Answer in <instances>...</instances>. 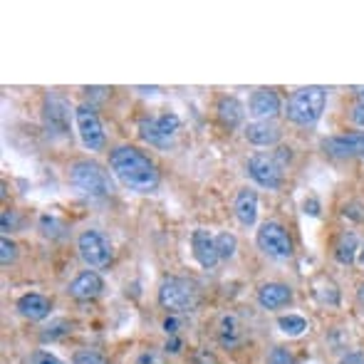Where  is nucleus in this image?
<instances>
[{"instance_id": "f257e3e1", "label": "nucleus", "mask_w": 364, "mask_h": 364, "mask_svg": "<svg viewBox=\"0 0 364 364\" xmlns=\"http://www.w3.org/2000/svg\"><path fill=\"white\" fill-rule=\"evenodd\" d=\"M109 171L124 188L134 193H151L159 186V171L141 149L122 144L109 151Z\"/></svg>"}, {"instance_id": "f03ea898", "label": "nucleus", "mask_w": 364, "mask_h": 364, "mask_svg": "<svg viewBox=\"0 0 364 364\" xmlns=\"http://www.w3.org/2000/svg\"><path fill=\"white\" fill-rule=\"evenodd\" d=\"M68 178H70V186L85 198H107L114 191V183H112L109 173L97 161H90V159L75 161L70 166Z\"/></svg>"}, {"instance_id": "7ed1b4c3", "label": "nucleus", "mask_w": 364, "mask_h": 364, "mask_svg": "<svg viewBox=\"0 0 364 364\" xmlns=\"http://www.w3.org/2000/svg\"><path fill=\"white\" fill-rule=\"evenodd\" d=\"M327 107V90L325 87H302L295 95L290 97L288 109H285V117L288 122L297 127H312L320 122L322 112Z\"/></svg>"}, {"instance_id": "20e7f679", "label": "nucleus", "mask_w": 364, "mask_h": 364, "mask_svg": "<svg viewBox=\"0 0 364 364\" xmlns=\"http://www.w3.org/2000/svg\"><path fill=\"white\" fill-rule=\"evenodd\" d=\"M159 305L168 310V315H181L191 312L198 305V290L196 283L186 278H164L159 285Z\"/></svg>"}, {"instance_id": "39448f33", "label": "nucleus", "mask_w": 364, "mask_h": 364, "mask_svg": "<svg viewBox=\"0 0 364 364\" xmlns=\"http://www.w3.org/2000/svg\"><path fill=\"white\" fill-rule=\"evenodd\" d=\"M77 253H80L82 263L92 270L109 268L112 260H114V248H112L109 238L97 228L82 230L80 238H77Z\"/></svg>"}, {"instance_id": "423d86ee", "label": "nucleus", "mask_w": 364, "mask_h": 364, "mask_svg": "<svg viewBox=\"0 0 364 364\" xmlns=\"http://www.w3.org/2000/svg\"><path fill=\"white\" fill-rule=\"evenodd\" d=\"M255 243H258V248L273 260H290L292 253H295L290 233L278 220H265L258 228V233H255Z\"/></svg>"}, {"instance_id": "0eeeda50", "label": "nucleus", "mask_w": 364, "mask_h": 364, "mask_svg": "<svg viewBox=\"0 0 364 364\" xmlns=\"http://www.w3.org/2000/svg\"><path fill=\"white\" fill-rule=\"evenodd\" d=\"M75 112H70V102L58 92H48L43 100V124L53 139H68L70 136V119Z\"/></svg>"}, {"instance_id": "6e6552de", "label": "nucleus", "mask_w": 364, "mask_h": 364, "mask_svg": "<svg viewBox=\"0 0 364 364\" xmlns=\"http://www.w3.org/2000/svg\"><path fill=\"white\" fill-rule=\"evenodd\" d=\"M178 117L173 112H166L161 117H149V119H139V136L146 144L156 149L173 146V136L178 132Z\"/></svg>"}, {"instance_id": "1a4fd4ad", "label": "nucleus", "mask_w": 364, "mask_h": 364, "mask_svg": "<svg viewBox=\"0 0 364 364\" xmlns=\"http://www.w3.org/2000/svg\"><path fill=\"white\" fill-rule=\"evenodd\" d=\"M248 176L258 183L260 188H268V191H278L283 186L285 176H283V166L275 161L273 154H253L248 159Z\"/></svg>"}, {"instance_id": "9d476101", "label": "nucleus", "mask_w": 364, "mask_h": 364, "mask_svg": "<svg viewBox=\"0 0 364 364\" xmlns=\"http://www.w3.org/2000/svg\"><path fill=\"white\" fill-rule=\"evenodd\" d=\"M75 127L85 149H90V151H102L105 149V129H102L100 117H97V112L90 105L75 107Z\"/></svg>"}, {"instance_id": "9b49d317", "label": "nucleus", "mask_w": 364, "mask_h": 364, "mask_svg": "<svg viewBox=\"0 0 364 364\" xmlns=\"http://www.w3.org/2000/svg\"><path fill=\"white\" fill-rule=\"evenodd\" d=\"M322 149L335 159L364 156V132H350V134L327 136V139L322 141Z\"/></svg>"}, {"instance_id": "f8f14e48", "label": "nucleus", "mask_w": 364, "mask_h": 364, "mask_svg": "<svg viewBox=\"0 0 364 364\" xmlns=\"http://www.w3.org/2000/svg\"><path fill=\"white\" fill-rule=\"evenodd\" d=\"M191 253H193V258H196V263L206 270L216 268V263L220 260L218 248H216V238H213L206 228H196L191 233Z\"/></svg>"}, {"instance_id": "ddd939ff", "label": "nucleus", "mask_w": 364, "mask_h": 364, "mask_svg": "<svg viewBox=\"0 0 364 364\" xmlns=\"http://www.w3.org/2000/svg\"><path fill=\"white\" fill-rule=\"evenodd\" d=\"M68 292L80 302L97 300V297L105 292V280H102V275L97 273V270H82L73 283H70Z\"/></svg>"}, {"instance_id": "4468645a", "label": "nucleus", "mask_w": 364, "mask_h": 364, "mask_svg": "<svg viewBox=\"0 0 364 364\" xmlns=\"http://www.w3.org/2000/svg\"><path fill=\"white\" fill-rule=\"evenodd\" d=\"M280 97L275 90H255L250 95V102H248V114H253L255 119H273V117L280 114Z\"/></svg>"}, {"instance_id": "2eb2a0df", "label": "nucleus", "mask_w": 364, "mask_h": 364, "mask_svg": "<svg viewBox=\"0 0 364 364\" xmlns=\"http://www.w3.org/2000/svg\"><path fill=\"white\" fill-rule=\"evenodd\" d=\"M243 134L255 146H275L280 141V136H283V132L273 119H255L245 127Z\"/></svg>"}, {"instance_id": "dca6fc26", "label": "nucleus", "mask_w": 364, "mask_h": 364, "mask_svg": "<svg viewBox=\"0 0 364 364\" xmlns=\"http://www.w3.org/2000/svg\"><path fill=\"white\" fill-rule=\"evenodd\" d=\"M292 302V290L283 283H265L258 290V305L263 310H280Z\"/></svg>"}, {"instance_id": "f3484780", "label": "nucleus", "mask_w": 364, "mask_h": 364, "mask_svg": "<svg viewBox=\"0 0 364 364\" xmlns=\"http://www.w3.org/2000/svg\"><path fill=\"white\" fill-rule=\"evenodd\" d=\"M15 307H18L20 315H23L25 320H30V322L45 320V317L50 315V310H53L50 300L45 295H40V292H28V295H23Z\"/></svg>"}, {"instance_id": "a211bd4d", "label": "nucleus", "mask_w": 364, "mask_h": 364, "mask_svg": "<svg viewBox=\"0 0 364 364\" xmlns=\"http://www.w3.org/2000/svg\"><path fill=\"white\" fill-rule=\"evenodd\" d=\"M235 218L245 228H253L258 220V193L253 188H240L235 196Z\"/></svg>"}, {"instance_id": "6ab92c4d", "label": "nucleus", "mask_w": 364, "mask_h": 364, "mask_svg": "<svg viewBox=\"0 0 364 364\" xmlns=\"http://www.w3.org/2000/svg\"><path fill=\"white\" fill-rule=\"evenodd\" d=\"M218 119L223 127H228V129H238L240 124H243V117H245V107L240 105L235 97H220L218 100Z\"/></svg>"}, {"instance_id": "aec40b11", "label": "nucleus", "mask_w": 364, "mask_h": 364, "mask_svg": "<svg viewBox=\"0 0 364 364\" xmlns=\"http://www.w3.org/2000/svg\"><path fill=\"white\" fill-rule=\"evenodd\" d=\"M243 340V330H240V322L235 315H223L218 320V342L225 347V350H233V347L240 345Z\"/></svg>"}, {"instance_id": "412c9836", "label": "nucleus", "mask_w": 364, "mask_h": 364, "mask_svg": "<svg viewBox=\"0 0 364 364\" xmlns=\"http://www.w3.org/2000/svg\"><path fill=\"white\" fill-rule=\"evenodd\" d=\"M357 253H360V240H357L355 233H345L340 235L335 245V258L340 265H352L357 260Z\"/></svg>"}, {"instance_id": "4be33fe9", "label": "nucleus", "mask_w": 364, "mask_h": 364, "mask_svg": "<svg viewBox=\"0 0 364 364\" xmlns=\"http://www.w3.org/2000/svg\"><path fill=\"white\" fill-rule=\"evenodd\" d=\"M40 233L50 240H60L68 235V225L58 216H48V213H45V216H40Z\"/></svg>"}, {"instance_id": "5701e85b", "label": "nucleus", "mask_w": 364, "mask_h": 364, "mask_svg": "<svg viewBox=\"0 0 364 364\" xmlns=\"http://www.w3.org/2000/svg\"><path fill=\"white\" fill-rule=\"evenodd\" d=\"M278 327H280V332H283V335L300 337L302 332L307 330V320H305V317H300V315H283L278 320Z\"/></svg>"}, {"instance_id": "b1692460", "label": "nucleus", "mask_w": 364, "mask_h": 364, "mask_svg": "<svg viewBox=\"0 0 364 364\" xmlns=\"http://www.w3.org/2000/svg\"><path fill=\"white\" fill-rule=\"evenodd\" d=\"M216 248H218V258L220 260H230L238 250V240L233 233H220L216 235Z\"/></svg>"}, {"instance_id": "393cba45", "label": "nucleus", "mask_w": 364, "mask_h": 364, "mask_svg": "<svg viewBox=\"0 0 364 364\" xmlns=\"http://www.w3.org/2000/svg\"><path fill=\"white\" fill-rule=\"evenodd\" d=\"M73 364H109V360L95 350H80V352H75Z\"/></svg>"}, {"instance_id": "a878e982", "label": "nucleus", "mask_w": 364, "mask_h": 364, "mask_svg": "<svg viewBox=\"0 0 364 364\" xmlns=\"http://www.w3.org/2000/svg\"><path fill=\"white\" fill-rule=\"evenodd\" d=\"M15 258H18V245H15L8 235H3V238H0V263L10 265V263H15Z\"/></svg>"}, {"instance_id": "bb28decb", "label": "nucleus", "mask_w": 364, "mask_h": 364, "mask_svg": "<svg viewBox=\"0 0 364 364\" xmlns=\"http://www.w3.org/2000/svg\"><path fill=\"white\" fill-rule=\"evenodd\" d=\"M268 364H295V357L285 347H273L268 355Z\"/></svg>"}, {"instance_id": "cd10ccee", "label": "nucleus", "mask_w": 364, "mask_h": 364, "mask_svg": "<svg viewBox=\"0 0 364 364\" xmlns=\"http://www.w3.org/2000/svg\"><path fill=\"white\" fill-rule=\"evenodd\" d=\"M28 364H65V362L60 360V357H55L53 352L38 350V352H33V355H30Z\"/></svg>"}, {"instance_id": "c85d7f7f", "label": "nucleus", "mask_w": 364, "mask_h": 364, "mask_svg": "<svg viewBox=\"0 0 364 364\" xmlns=\"http://www.w3.org/2000/svg\"><path fill=\"white\" fill-rule=\"evenodd\" d=\"M193 364H220V362H218V357L213 355V352L198 347V350L193 352Z\"/></svg>"}, {"instance_id": "c756f323", "label": "nucleus", "mask_w": 364, "mask_h": 364, "mask_svg": "<svg viewBox=\"0 0 364 364\" xmlns=\"http://www.w3.org/2000/svg\"><path fill=\"white\" fill-rule=\"evenodd\" d=\"M18 213L15 211H3V216H0V225H3V230L8 233V230H15L18 228Z\"/></svg>"}, {"instance_id": "7c9ffc66", "label": "nucleus", "mask_w": 364, "mask_h": 364, "mask_svg": "<svg viewBox=\"0 0 364 364\" xmlns=\"http://www.w3.org/2000/svg\"><path fill=\"white\" fill-rule=\"evenodd\" d=\"M350 119L355 122L357 127H362V129H364V105H362V102H360V105H355V107H352V112H350Z\"/></svg>"}, {"instance_id": "2f4dec72", "label": "nucleus", "mask_w": 364, "mask_h": 364, "mask_svg": "<svg viewBox=\"0 0 364 364\" xmlns=\"http://www.w3.org/2000/svg\"><path fill=\"white\" fill-rule=\"evenodd\" d=\"M164 330H166V335H168V337H176V332H178V320H176V315H168L166 320H164Z\"/></svg>"}, {"instance_id": "473e14b6", "label": "nucleus", "mask_w": 364, "mask_h": 364, "mask_svg": "<svg viewBox=\"0 0 364 364\" xmlns=\"http://www.w3.org/2000/svg\"><path fill=\"white\" fill-rule=\"evenodd\" d=\"M302 208H305L307 216H320V201H317V198H307V201L302 203Z\"/></svg>"}, {"instance_id": "72a5a7b5", "label": "nucleus", "mask_w": 364, "mask_h": 364, "mask_svg": "<svg viewBox=\"0 0 364 364\" xmlns=\"http://www.w3.org/2000/svg\"><path fill=\"white\" fill-rule=\"evenodd\" d=\"M136 364H164V362H161V357H159L156 352H144V355H139Z\"/></svg>"}, {"instance_id": "f704fd0d", "label": "nucleus", "mask_w": 364, "mask_h": 364, "mask_svg": "<svg viewBox=\"0 0 364 364\" xmlns=\"http://www.w3.org/2000/svg\"><path fill=\"white\" fill-rule=\"evenodd\" d=\"M340 364H364V355H360V352H352V355L342 357Z\"/></svg>"}, {"instance_id": "c9c22d12", "label": "nucleus", "mask_w": 364, "mask_h": 364, "mask_svg": "<svg viewBox=\"0 0 364 364\" xmlns=\"http://www.w3.org/2000/svg\"><path fill=\"white\" fill-rule=\"evenodd\" d=\"M166 352H171V355H178V352H181V340H178V337H171V340L166 342Z\"/></svg>"}, {"instance_id": "e433bc0d", "label": "nucleus", "mask_w": 364, "mask_h": 364, "mask_svg": "<svg viewBox=\"0 0 364 364\" xmlns=\"http://www.w3.org/2000/svg\"><path fill=\"white\" fill-rule=\"evenodd\" d=\"M136 90H139V92H144V95H154V92H159L156 87H149V90H146V87H136Z\"/></svg>"}, {"instance_id": "4c0bfd02", "label": "nucleus", "mask_w": 364, "mask_h": 364, "mask_svg": "<svg viewBox=\"0 0 364 364\" xmlns=\"http://www.w3.org/2000/svg\"><path fill=\"white\" fill-rule=\"evenodd\" d=\"M357 95L362 97V105H364V87H357Z\"/></svg>"}, {"instance_id": "58836bf2", "label": "nucleus", "mask_w": 364, "mask_h": 364, "mask_svg": "<svg viewBox=\"0 0 364 364\" xmlns=\"http://www.w3.org/2000/svg\"><path fill=\"white\" fill-rule=\"evenodd\" d=\"M360 300H362V302H364V283H362V285H360Z\"/></svg>"}, {"instance_id": "ea45409f", "label": "nucleus", "mask_w": 364, "mask_h": 364, "mask_svg": "<svg viewBox=\"0 0 364 364\" xmlns=\"http://www.w3.org/2000/svg\"><path fill=\"white\" fill-rule=\"evenodd\" d=\"M360 263L364 265V248H362V253H360Z\"/></svg>"}]
</instances>
